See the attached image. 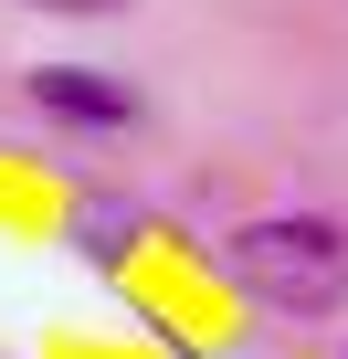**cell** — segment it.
Masks as SVG:
<instances>
[{"label": "cell", "mask_w": 348, "mask_h": 359, "mask_svg": "<svg viewBox=\"0 0 348 359\" xmlns=\"http://www.w3.org/2000/svg\"><path fill=\"white\" fill-rule=\"evenodd\" d=\"M222 264H232V285H243V296L295 306V317H316V306H337V296H348V233H337V222H316V212L243 222Z\"/></svg>", "instance_id": "cell-1"}, {"label": "cell", "mask_w": 348, "mask_h": 359, "mask_svg": "<svg viewBox=\"0 0 348 359\" xmlns=\"http://www.w3.org/2000/svg\"><path fill=\"white\" fill-rule=\"evenodd\" d=\"M32 95L53 106V116H85V127H127L137 106H127V85H106V74H85V64H43L32 74Z\"/></svg>", "instance_id": "cell-2"}, {"label": "cell", "mask_w": 348, "mask_h": 359, "mask_svg": "<svg viewBox=\"0 0 348 359\" xmlns=\"http://www.w3.org/2000/svg\"><path fill=\"white\" fill-rule=\"evenodd\" d=\"M43 11H127V0H43Z\"/></svg>", "instance_id": "cell-3"}]
</instances>
